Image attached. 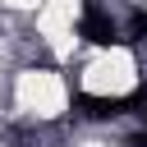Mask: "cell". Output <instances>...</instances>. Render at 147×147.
Wrapping results in <instances>:
<instances>
[{
  "label": "cell",
  "instance_id": "1",
  "mask_svg": "<svg viewBox=\"0 0 147 147\" xmlns=\"http://www.w3.org/2000/svg\"><path fill=\"white\" fill-rule=\"evenodd\" d=\"M78 83H83V92H92V96H124V92L138 87V60H133L124 46H106V51H96V55L83 64Z\"/></svg>",
  "mask_w": 147,
  "mask_h": 147
},
{
  "label": "cell",
  "instance_id": "2",
  "mask_svg": "<svg viewBox=\"0 0 147 147\" xmlns=\"http://www.w3.org/2000/svg\"><path fill=\"white\" fill-rule=\"evenodd\" d=\"M14 101H18V110H28L37 119H60L69 106V87L55 69H23L14 78Z\"/></svg>",
  "mask_w": 147,
  "mask_h": 147
},
{
  "label": "cell",
  "instance_id": "3",
  "mask_svg": "<svg viewBox=\"0 0 147 147\" xmlns=\"http://www.w3.org/2000/svg\"><path fill=\"white\" fill-rule=\"evenodd\" d=\"M78 9H83L78 0H41V5H37V32H41V41H46L60 60H69L74 46H78V37H74Z\"/></svg>",
  "mask_w": 147,
  "mask_h": 147
},
{
  "label": "cell",
  "instance_id": "4",
  "mask_svg": "<svg viewBox=\"0 0 147 147\" xmlns=\"http://www.w3.org/2000/svg\"><path fill=\"white\" fill-rule=\"evenodd\" d=\"M0 5H9V9H37L41 0H0Z\"/></svg>",
  "mask_w": 147,
  "mask_h": 147
}]
</instances>
